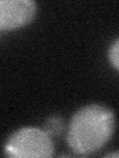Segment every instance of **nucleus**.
<instances>
[{"mask_svg":"<svg viewBox=\"0 0 119 158\" xmlns=\"http://www.w3.org/2000/svg\"><path fill=\"white\" fill-rule=\"evenodd\" d=\"M114 130L115 116L111 109L90 104L73 116L68 128V145L77 155L92 154L109 141Z\"/></svg>","mask_w":119,"mask_h":158,"instance_id":"f257e3e1","label":"nucleus"},{"mask_svg":"<svg viewBox=\"0 0 119 158\" xmlns=\"http://www.w3.org/2000/svg\"><path fill=\"white\" fill-rule=\"evenodd\" d=\"M8 157H52L54 144L51 135L38 127H22L12 133L4 146Z\"/></svg>","mask_w":119,"mask_h":158,"instance_id":"f03ea898","label":"nucleus"},{"mask_svg":"<svg viewBox=\"0 0 119 158\" xmlns=\"http://www.w3.org/2000/svg\"><path fill=\"white\" fill-rule=\"evenodd\" d=\"M36 11V2L31 0H1L0 29L10 31L26 26L34 19Z\"/></svg>","mask_w":119,"mask_h":158,"instance_id":"7ed1b4c3","label":"nucleus"},{"mask_svg":"<svg viewBox=\"0 0 119 158\" xmlns=\"http://www.w3.org/2000/svg\"><path fill=\"white\" fill-rule=\"evenodd\" d=\"M44 127V130L51 136H58L64 131V121L61 117L53 116L47 118Z\"/></svg>","mask_w":119,"mask_h":158,"instance_id":"20e7f679","label":"nucleus"},{"mask_svg":"<svg viewBox=\"0 0 119 158\" xmlns=\"http://www.w3.org/2000/svg\"><path fill=\"white\" fill-rule=\"evenodd\" d=\"M108 59L111 65L119 71V38L116 39L109 48Z\"/></svg>","mask_w":119,"mask_h":158,"instance_id":"39448f33","label":"nucleus"},{"mask_svg":"<svg viewBox=\"0 0 119 158\" xmlns=\"http://www.w3.org/2000/svg\"><path fill=\"white\" fill-rule=\"evenodd\" d=\"M106 157H117L119 158V152H111L106 155Z\"/></svg>","mask_w":119,"mask_h":158,"instance_id":"423d86ee","label":"nucleus"}]
</instances>
